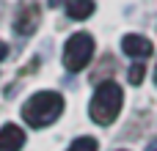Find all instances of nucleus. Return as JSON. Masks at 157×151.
Listing matches in <instances>:
<instances>
[{"label":"nucleus","mask_w":157,"mask_h":151,"mask_svg":"<svg viewBox=\"0 0 157 151\" xmlns=\"http://www.w3.org/2000/svg\"><path fill=\"white\" fill-rule=\"evenodd\" d=\"M121 102H124V94H121V88L113 80L99 83L97 91H94V96H91V107H88L91 121L99 124V127L113 124L119 118V113H121Z\"/></svg>","instance_id":"obj_1"},{"label":"nucleus","mask_w":157,"mask_h":151,"mask_svg":"<svg viewBox=\"0 0 157 151\" xmlns=\"http://www.w3.org/2000/svg\"><path fill=\"white\" fill-rule=\"evenodd\" d=\"M63 113V99L61 94L55 91H39L33 94L25 107H22V121H28L30 127L41 129V127H50L52 121H58V116Z\"/></svg>","instance_id":"obj_2"},{"label":"nucleus","mask_w":157,"mask_h":151,"mask_svg":"<svg viewBox=\"0 0 157 151\" xmlns=\"http://www.w3.org/2000/svg\"><path fill=\"white\" fill-rule=\"evenodd\" d=\"M94 39L88 33H72L63 44V66L69 72H83L94 58Z\"/></svg>","instance_id":"obj_3"},{"label":"nucleus","mask_w":157,"mask_h":151,"mask_svg":"<svg viewBox=\"0 0 157 151\" xmlns=\"http://www.w3.org/2000/svg\"><path fill=\"white\" fill-rule=\"evenodd\" d=\"M121 50H124L130 58H135V61H146V58L155 52V44H152L146 36L130 33V36H124V39H121Z\"/></svg>","instance_id":"obj_4"},{"label":"nucleus","mask_w":157,"mask_h":151,"mask_svg":"<svg viewBox=\"0 0 157 151\" xmlns=\"http://www.w3.org/2000/svg\"><path fill=\"white\" fill-rule=\"evenodd\" d=\"M25 146V132L17 124H6L0 129V151H19Z\"/></svg>","instance_id":"obj_5"},{"label":"nucleus","mask_w":157,"mask_h":151,"mask_svg":"<svg viewBox=\"0 0 157 151\" xmlns=\"http://www.w3.org/2000/svg\"><path fill=\"white\" fill-rule=\"evenodd\" d=\"M63 8H66V14H69L72 19H88V17L94 14L97 3H94V0H66Z\"/></svg>","instance_id":"obj_6"},{"label":"nucleus","mask_w":157,"mask_h":151,"mask_svg":"<svg viewBox=\"0 0 157 151\" xmlns=\"http://www.w3.org/2000/svg\"><path fill=\"white\" fill-rule=\"evenodd\" d=\"M69 151H97V140L94 138H77L69 146Z\"/></svg>","instance_id":"obj_7"},{"label":"nucleus","mask_w":157,"mask_h":151,"mask_svg":"<svg viewBox=\"0 0 157 151\" xmlns=\"http://www.w3.org/2000/svg\"><path fill=\"white\" fill-rule=\"evenodd\" d=\"M141 80H144V66H141V63L130 66V83H132V85H138Z\"/></svg>","instance_id":"obj_8"},{"label":"nucleus","mask_w":157,"mask_h":151,"mask_svg":"<svg viewBox=\"0 0 157 151\" xmlns=\"http://www.w3.org/2000/svg\"><path fill=\"white\" fill-rule=\"evenodd\" d=\"M6 55H8V47H6V44H3V41H0V61H3V58H6Z\"/></svg>","instance_id":"obj_9"},{"label":"nucleus","mask_w":157,"mask_h":151,"mask_svg":"<svg viewBox=\"0 0 157 151\" xmlns=\"http://www.w3.org/2000/svg\"><path fill=\"white\" fill-rule=\"evenodd\" d=\"M146 151H157V140H152V143L146 146Z\"/></svg>","instance_id":"obj_10"}]
</instances>
